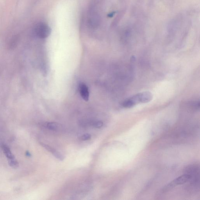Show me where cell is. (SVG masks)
<instances>
[{"label":"cell","mask_w":200,"mask_h":200,"mask_svg":"<svg viewBox=\"0 0 200 200\" xmlns=\"http://www.w3.org/2000/svg\"><path fill=\"white\" fill-rule=\"evenodd\" d=\"M191 177L189 174L185 173L184 175L179 176L167 185L163 190V192L168 191L172 188H174L179 185H182L190 181Z\"/></svg>","instance_id":"6da1fadb"},{"label":"cell","mask_w":200,"mask_h":200,"mask_svg":"<svg viewBox=\"0 0 200 200\" xmlns=\"http://www.w3.org/2000/svg\"><path fill=\"white\" fill-rule=\"evenodd\" d=\"M35 32L36 36L42 39L48 37L51 33V29L49 25L43 22L37 23L35 28Z\"/></svg>","instance_id":"7a4b0ae2"},{"label":"cell","mask_w":200,"mask_h":200,"mask_svg":"<svg viewBox=\"0 0 200 200\" xmlns=\"http://www.w3.org/2000/svg\"><path fill=\"white\" fill-rule=\"evenodd\" d=\"M100 23V18L97 11L92 9L90 12L88 18V23L90 27L95 29L99 26Z\"/></svg>","instance_id":"3957f363"},{"label":"cell","mask_w":200,"mask_h":200,"mask_svg":"<svg viewBox=\"0 0 200 200\" xmlns=\"http://www.w3.org/2000/svg\"><path fill=\"white\" fill-rule=\"evenodd\" d=\"M40 144L47 151L51 153L57 159H58L59 160H60V161H63V160H64V156L62 154H61V153H60L58 151L54 148H52V147L49 146V145L43 144V143H40Z\"/></svg>","instance_id":"277c9868"},{"label":"cell","mask_w":200,"mask_h":200,"mask_svg":"<svg viewBox=\"0 0 200 200\" xmlns=\"http://www.w3.org/2000/svg\"><path fill=\"white\" fill-rule=\"evenodd\" d=\"M140 102L142 103H146L149 102L152 100L153 96L151 92L146 91L138 93Z\"/></svg>","instance_id":"5b68a950"},{"label":"cell","mask_w":200,"mask_h":200,"mask_svg":"<svg viewBox=\"0 0 200 200\" xmlns=\"http://www.w3.org/2000/svg\"><path fill=\"white\" fill-rule=\"evenodd\" d=\"M79 90L82 98L85 101H88L89 97V92L87 86L84 83H81L79 86Z\"/></svg>","instance_id":"8992f818"},{"label":"cell","mask_w":200,"mask_h":200,"mask_svg":"<svg viewBox=\"0 0 200 200\" xmlns=\"http://www.w3.org/2000/svg\"><path fill=\"white\" fill-rule=\"evenodd\" d=\"M45 126L48 129L53 131H58L61 130L62 128V127L61 124L54 122H48L46 124Z\"/></svg>","instance_id":"52a82bcc"},{"label":"cell","mask_w":200,"mask_h":200,"mask_svg":"<svg viewBox=\"0 0 200 200\" xmlns=\"http://www.w3.org/2000/svg\"><path fill=\"white\" fill-rule=\"evenodd\" d=\"M1 147L3 153H4L6 157H7L8 160L15 158L14 156L12 153H11L10 148H9V147L7 145H5V144H3L2 145Z\"/></svg>","instance_id":"ba28073f"},{"label":"cell","mask_w":200,"mask_h":200,"mask_svg":"<svg viewBox=\"0 0 200 200\" xmlns=\"http://www.w3.org/2000/svg\"><path fill=\"white\" fill-rule=\"evenodd\" d=\"M8 163L11 167L13 169L17 168L19 166V163L15 158L8 160Z\"/></svg>","instance_id":"9c48e42d"},{"label":"cell","mask_w":200,"mask_h":200,"mask_svg":"<svg viewBox=\"0 0 200 200\" xmlns=\"http://www.w3.org/2000/svg\"><path fill=\"white\" fill-rule=\"evenodd\" d=\"M92 125L95 128H100L103 126V122L100 121L94 122L93 123Z\"/></svg>","instance_id":"30bf717a"},{"label":"cell","mask_w":200,"mask_h":200,"mask_svg":"<svg viewBox=\"0 0 200 200\" xmlns=\"http://www.w3.org/2000/svg\"><path fill=\"white\" fill-rule=\"evenodd\" d=\"M80 139L82 141L88 140L91 138V135L89 134H85L81 136L80 137Z\"/></svg>","instance_id":"8fae6325"},{"label":"cell","mask_w":200,"mask_h":200,"mask_svg":"<svg viewBox=\"0 0 200 200\" xmlns=\"http://www.w3.org/2000/svg\"><path fill=\"white\" fill-rule=\"evenodd\" d=\"M26 155L27 156V157H30L31 156L30 153L28 151L26 153Z\"/></svg>","instance_id":"7c38bea8"}]
</instances>
